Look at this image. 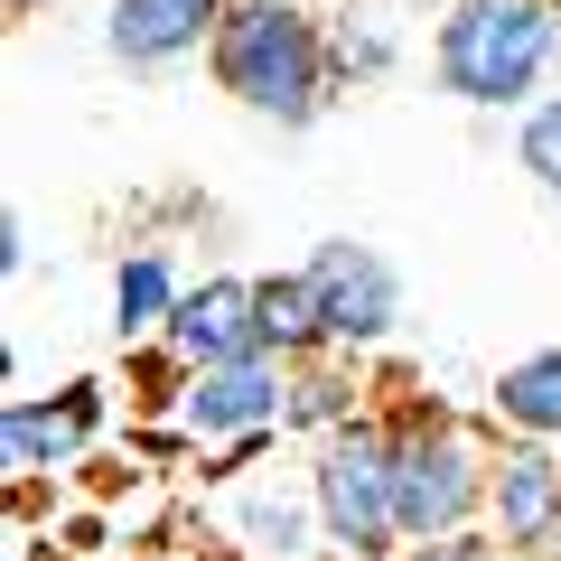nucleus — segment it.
Wrapping results in <instances>:
<instances>
[{
	"mask_svg": "<svg viewBox=\"0 0 561 561\" xmlns=\"http://www.w3.org/2000/svg\"><path fill=\"white\" fill-rule=\"evenodd\" d=\"M328 28H337V76H346V84H383V76L402 66L393 28L365 20V10H346V20H328Z\"/></svg>",
	"mask_w": 561,
	"mask_h": 561,
	"instance_id": "f3484780",
	"label": "nucleus"
},
{
	"mask_svg": "<svg viewBox=\"0 0 561 561\" xmlns=\"http://www.w3.org/2000/svg\"><path fill=\"white\" fill-rule=\"evenodd\" d=\"M300 272H309V300H319L328 346H337V356H375V346L402 328V272H393L383 243L328 234V243H309Z\"/></svg>",
	"mask_w": 561,
	"mask_h": 561,
	"instance_id": "39448f33",
	"label": "nucleus"
},
{
	"mask_svg": "<svg viewBox=\"0 0 561 561\" xmlns=\"http://www.w3.org/2000/svg\"><path fill=\"white\" fill-rule=\"evenodd\" d=\"M515 169L542 187V206L561 216V84H552L542 103H524V113H515Z\"/></svg>",
	"mask_w": 561,
	"mask_h": 561,
	"instance_id": "dca6fc26",
	"label": "nucleus"
},
{
	"mask_svg": "<svg viewBox=\"0 0 561 561\" xmlns=\"http://www.w3.org/2000/svg\"><path fill=\"white\" fill-rule=\"evenodd\" d=\"M0 561H76V552H66V542H38L28 524H10V552H0Z\"/></svg>",
	"mask_w": 561,
	"mask_h": 561,
	"instance_id": "aec40b11",
	"label": "nucleus"
},
{
	"mask_svg": "<svg viewBox=\"0 0 561 561\" xmlns=\"http://www.w3.org/2000/svg\"><path fill=\"white\" fill-rule=\"evenodd\" d=\"M216 20H225V0H113L103 10V57L131 66V76H169V66L216 47Z\"/></svg>",
	"mask_w": 561,
	"mask_h": 561,
	"instance_id": "9b49d317",
	"label": "nucleus"
},
{
	"mask_svg": "<svg viewBox=\"0 0 561 561\" xmlns=\"http://www.w3.org/2000/svg\"><path fill=\"white\" fill-rule=\"evenodd\" d=\"M0 272H10V280L28 272V216H20V206H10V216H0Z\"/></svg>",
	"mask_w": 561,
	"mask_h": 561,
	"instance_id": "6ab92c4d",
	"label": "nucleus"
},
{
	"mask_svg": "<svg viewBox=\"0 0 561 561\" xmlns=\"http://www.w3.org/2000/svg\"><path fill=\"white\" fill-rule=\"evenodd\" d=\"M486 534H496V552L561 561V440H515V431H496Z\"/></svg>",
	"mask_w": 561,
	"mask_h": 561,
	"instance_id": "6e6552de",
	"label": "nucleus"
},
{
	"mask_svg": "<svg viewBox=\"0 0 561 561\" xmlns=\"http://www.w3.org/2000/svg\"><path fill=\"white\" fill-rule=\"evenodd\" d=\"M253 309H262V346L272 356H328V319L309 300V272H253Z\"/></svg>",
	"mask_w": 561,
	"mask_h": 561,
	"instance_id": "2eb2a0df",
	"label": "nucleus"
},
{
	"mask_svg": "<svg viewBox=\"0 0 561 561\" xmlns=\"http://www.w3.org/2000/svg\"><path fill=\"white\" fill-rule=\"evenodd\" d=\"M496 561H534V552H496Z\"/></svg>",
	"mask_w": 561,
	"mask_h": 561,
	"instance_id": "4be33fe9",
	"label": "nucleus"
},
{
	"mask_svg": "<svg viewBox=\"0 0 561 561\" xmlns=\"http://www.w3.org/2000/svg\"><path fill=\"white\" fill-rule=\"evenodd\" d=\"M383 421H393V515L402 542H431V534H468L486 524V478H496V421H468L459 402L421 393H383Z\"/></svg>",
	"mask_w": 561,
	"mask_h": 561,
	"instance_id": "7ed1b4c3",
	"label": "nucleus"
},
{
	"mask_svg": "<svg viewBox=\"0 0 561 561\" xmlns=\"http://www.w3.org/2000/svg\"><path fill=\"white\" fill-rule=\"evenodd\" d=\"M179 253L169 243H131L122 253V272H113V328H122V346H140V337H160L169 328V309H179Z\"/></svg>",
	"mask_w": 561,
	"mask_h": 561,
	"instance_id": "ddd939ff",
	"label": "nucleus"
},
{
	"mask_svg": "<svg viewBox=\"0 0 561 561\" xmlns=\"http://www.w3.org/2000/svg\"><path fill=\"white\" fill-rule=\"evenodd\" d=\"M0 10H10V28H28V20L47 10V0H0Z\"/></svg>",
	"mask_w": 561,
	"mask_h": 561,
	"instance_id": "412c9836",
	"label": "nucleus"
},
{
	"mask_svg": "<svg viewBox=\"0 0 561 561\" xmlns=\"http://www.w3.org/2000/svg\"><path fill=\"white\" fill-rule=\"evenodd\" d=\"M383 561H496V534L486 524H468V534H431V542H402V552Z\"/></svg>",
	"mask_w": 561,
	"mask_h": 561,
	"instance_id": "a211bd4d",
	"label": "nucleus"
},
{
	"mask_svg": "<svg viewBox=\"0 0 561 561\" xmlns=\"http://www.w3.org/2000/svg\"><path fill=\"white\" fill-rule=\"evenodd\" d=\"M309 496H319V534L356 561L402 552V515H393V421L383 402H365L356 421L309 440Z\"/></svg>",
	"mask_w": 561,
	"mask_h": 561,
	"instance_id": "20e7f679",
	"label": "nucleus"
},
{
	"mask_svg": "<svg viewBox=\"0 0 561 561\" xmlns=\"http://www.w3.org/2000/svg\"><path fill=\"white\" fill-rule=\"evenodd\" d=\"M431 84L468 113H524L561 84V0H449L431 28Z\"/></svg>",
	"mask_w": 561,
	"mask_h": 561,
	"instance_id": "f03ea898",
	"label": "nucleus"
},
{
	"mask_svg": "<svg viewBox=\"0 0 561 561\" xmlns=\"http://www.w3.org/2000/svg\"><path fill=\"white\" fill-rule=\"evenodd\" d=\"M160 346L179 365H225V356H272L262 346V309H253V272H206L179 290V309H169Z\"/></svg>",
	"mask_w": 561,
	"mask_h": 561,
	"instance_id": "9d476101",
	"label": "nucleus"
},
{
	"mask_svg": "<svg viewBox=\"0 0 561 561\" xmlns=\"http://www.w3.org/2000/svg\"><path fill=\"white\" fill-rule=\"evenodd\" d=\"M103 421H113V383L76 375L57 393H10L0 402V468L10 478H66V468L94 459Z\"/></svg>",
	"mask_w": 561,
	"mask_h": 561,
	"instance_id": "423d86ee",
	"label": "nucleus"
},
{
	"mask_svg": "<svg viewBox=\"0 0 561 561\" xmlns=\"http://www.w3.org/2000/svg\"><path fill=\"white\" fill-rule=\"evenodd\" d=\"M365 375H356V356H300L290 365V412H280V431H300V440H319V431H337V421H356L365 412Z\"/></svg>",
	"mask_w": 561,
	"mask_h": 561,
	"instance_id": "4468645a",
	"label": "nucleus"
},
{
	"mask_svg": "<svg viewBox=\"0 0 561 561\" xmlns=\"http://www.w3.org/2000/svg\"><path fill=\"white\" fill-rule=\"evenodd\" d=\"M216 524H225V542H243L253 561H309L328 542L319 534V496H309V468L300 478H280V468H234Z\"/></svg>",
	"mask_w": 561,
	"mask_h": 561,
	"instance_id": "1a4fd4ad",
	"label": "nucleus"
},
{
	"mask_svg": "<svg viewBox=\"0 0 561 561\" xmlns=\"http://www.w3.org/2000/svg\"><path fill=\"white\" fill-rule=\"evenodd\" d=\"M206 76L234 113L272 122V131H319L328 103L346 94L337 76V28L309 0H225Z\"/></svg>",
	"mask_w": 561,
	"mask_h": 561,
	"instance_id": "f257e3e1",
	"label": "nucleus"
},
{
	"mask_svg": "<svg viewBox=\"0 0 561 561\" xmlns=\"http://www.w3.org/2000/svg\"><path fill=\"white\" fill-rule=\"evenodd\" d=\"M290 412V356H225V365H187L179 383V431L197 449H234V440H272Z\"/></svg>",
	"mask_w": 561,
	"mask_h": 561,
	"instance_id": "0eeeda50",
	"label": "nucleus"
},
{
	"mask_svg": "<svg viewBox=\"0 0 561 561\" xmlns=\"http://www.w3.org/2000/svg\"><path fill=\"white\" fill-rule=\"evenodd\" d=\"M486 421L515 440H561V346H534V356L505 365L486 383Z\"/></svg>",
	"mask_w": 561,
	"mask_h": 561,
	"instance_id": "f8f14e48",
	"label": "nucleus"
}]
</instances>
